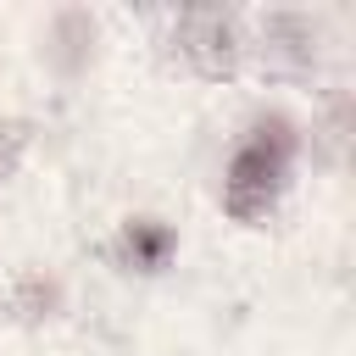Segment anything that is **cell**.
<instances>
[{
    "label": "cell",
    "mask_w": 356,
    "mask_h": 356,
    "mask_svg": "<svg viewBox=\"0 0 356 356\" xmlns=\"http://www.w3.org/2000/svg\"><path fill=\"white\" fill-rule=\"evenodd\" d=\"M17 145H22V134H17V128H0V172L11 167V156H17Z\"/></svg>",
    "instance_id": "obj_4"
},
{
    "label": "cell",
    "mask_w": 356,
    "mask_h": 356,
    "mask_svg": "<svg viewBox=\"0 0 356 356\" xmlns=\"http://www.w3.org/2000/svg\"><path fill=\"white\" fill-rule=\"evenodd\" d=\"M178 50L189 61H200L206 72L234 61V22L222 11H184L178 17Z\"/></svg>",
    "instance_id": "obj_2"
},
{
    "label": "cell",
    "mask_w": 356,
    "mask_h": 356,
    "mask_svg": "<svg viewBox=\"0 0 356 356\" xmlns=\"http://www.w3.org/2000/svg\"><path fill=\"white\" fill-rule=\"evenodd\" d=\"M284 161H289V134H284V122H273V139H267V128H256V139H245L239 156H234V167H228V184H222L228 211H234V217H261V211L273 206V195H278Z\"/></svg>",
    "instance_id": "obj_1"
},
{
    "label": "cell",
    "mask_w": 356,
    "mask_h": 356,
    "mask_svg": "<svg viewBox=\"0 0 356 356\" xmlns=\"http://www.w3.org/2000/svg\"><path fill=\"white\" fill-rule=\"evenodd\" d=\"M167 245H172V234H167V228H156V222H134V228L122 234V250H128L139 267H161Z\"/></svg>",
    "instance_id": "obj_3"
}]
</instances>
